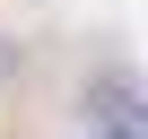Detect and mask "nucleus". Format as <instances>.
<instances>
[{"label":"nucleus","mask_w":148,"mask_h":139,"mask_svg":"<svg viewBox=\"0 0 148 139\" xmlns=\"http://www.w3.org/2000/svg\"><path fill=\"white\" fill-rule=\"evenodd\" d=\"M87 122H96L105 139H148V96H139L131 78H96V87H87Z\"/></svg>","instance_id":"1"}]
</instances>
